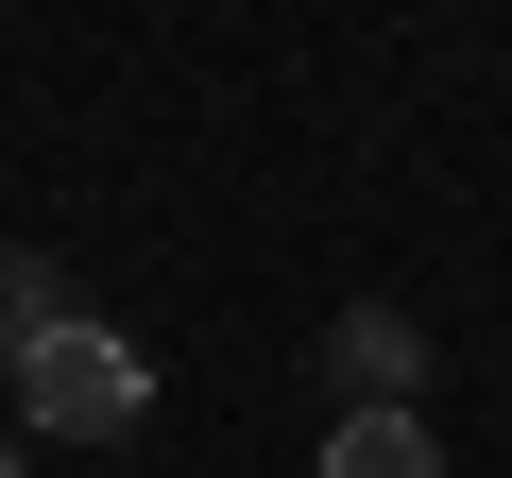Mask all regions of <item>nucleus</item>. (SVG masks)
Instances as JSON below:
<instances>
[{
  "label": "nucleus",
  "instance_id": "2",
  "mask_svg": "<svg viewBox=\"0 0 512 478\" xmlns=\"http://www.w3.org/2000/svg\"><path fill=\"white\" fill-rule=\"evenodd\" d=\"M427 393V325L410 308H342L325 325V410H410Z\"/></svg>",
  "mask_w": 512,
  "mask_h": 478
},
{
  "label": "nucleus",
  "instance_id": "1",
  "mask_svg": "<svg viewBox=\"0 0 512 478\" xmlns=\"http://www.w3.org/2000/svg\"><path fill=\"white\" fill-rule=\"evenodd\" d=\"M0 376H18V427H35V444H120V427L154 410V359H137L120 325H86V308H69V325H35Z\"/></svg>",
  "mask_w": 512,
  "mask_h": 478
},
{
  "label": "nucleus",
  "instance_id": "6",
  "mask_svg": "<svg viewBox=\"0 0 512 478\" xmlns=\"http://www.w3.org/2000/svg\"><path fill=\"white\" fill-rule=\"evenodd\" d=\"M0 359H18V325H0Z\"/></svg>",
  "mask_w": 512,
  "mask_h": 478
},
{
  "label": "nucleus",
  "instance_id": "5",
  "mask_svg": "<svg viewBox=\"0 0 512 478\" xmlns=\"http://www.w3.org/2000/svg\"><path fill=\"white\" fill-rule=\"evenodd\" d=\"M0 478H18V427H0Z\"/></svg>",
  "mask_w": 512,
  "mask_h": 478
},
{
  "label": "nucleus",
  "instance_id": "3",
  "mask_svg": "<svg viewBox=\"0 0 512 478\" xmlns=\"http://www.w3.org/2000/svg\"><path fill=\"white\" fill-rule=\"evenodd\" d=\"M325 478H444L427 410H325Z\"/></svg>",
  "mask_w": 512,
  "mask_h": 478
},
{
  "label": "nucleus",
  "instance_id": "4",
  "mask_svg": "<svg viewBox=\"0 0 512 478\" xmlns=\"http://www.w3.org/2000/svg\"><path fill=\"white\" fill-rule=\"evenodd\" d=\"M0 325H18V342L69 325V274H52V257H0Z\"/></svg>",
  "mask_w": 512,
  "mask_h": 478
}]
</instances>
